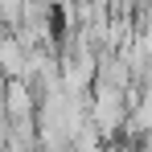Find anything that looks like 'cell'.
I'll return each mask as SVG.
<instances>
[{"instance_id":"obj_1","label":"cell","mask_w":152,"mask_h":152,"mask_svg":"<svg viewBox=\"0 0 152 152\" xmlns=\"http://www.w3.org/2000/svg\"><path fill=\"white\" fill-rule=\"evenodd\" d=\"M124 111H132V99H124V86L115 82H95V124L103 136H111L115 127L124 124Z\"/></svg>"},{"instance_id":"obj_2","label":"cell","mask_w":152,"mask_h":152,"mask_svg":"<svg viewBox=\"0 0 152 152\" xmlns=\"http://www.w3.org/2000/svg\"><path fill=\"white\" fill-rule=\"evenodd\" d=\"M8 115L12 119H33V91H29L25 78L8 82Z\"/></svg>"}]
</instances>
